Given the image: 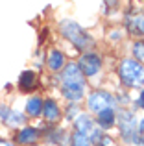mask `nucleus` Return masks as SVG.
<instances>
[{
    "mask_svg": "<svg viewBox=\"0 0 144 146\" xmlns=\"http://www.w3.org/2000/svg\"><path fill=\"white\" fill-rule=\"evenodd\" d=\"M116 106V96L111 94L109 91H92V93L87 96V109L90 113L98 115L104 109H115Z\"/></svg>",
    "mask_w": 144,
    "mask_h": 146,
    "instance_id": "nucleus-4",
    "label": "nucleus"
},
{
    "mask_svg": "<svg viewBox=\"0 0 144 146\" xmlns=\"http://www.w3.org/2000/svg\"><path fill=\"white\" fill-rule=\"evenodd\" d=\"M111 39L113 41H120V39H122V32H118V30H116V32H115V30H113V32H111Z\"/></svg>",
    "mask_w": 144,
    "mask_h": 146,
    "instance_id": "nucleus-21",
    "label": "nucleus"
},
{
    "mask_svg": "<svg viewBox=\"0 0 144 146\" xmlns=\"http://www.w3.org/2000/svg\"><path fill=\"white\" fill-rule=\"evenodd\" d=\"M96 124L98 128L104 131V129H111L116 124V111L115 109H104L96 115Z\"/></svg>",
    "mask_w": 144,
    "mask_h": 146,
    "instance_id": "nucleus-13",
    "label": "nucleus"
},
{
    "mask_svg": "<svg viewBox=\"0 0 144 146\" xmlns=\"http://www.w3.org/2000/svg\"><path fill=\"white\" fill-rule=\"evenodd\" d=\"M59 30H61L63 37L67 41H70L78 50H89L94 44V39L90 37V33H87L78 22L74 21H63L59 24Z\"/></svg>",
    "mask_w": 144,
    "mask_h": 146,
    "instance_id": "nucleus-3",
    "label": "nucleus"
},
{
    "mask_svg": "<svg viewBox=\"0 0 144 146\" xmlns=\"http://www.w3.org/2000/svg\"><path fill=\"white\" fill-rule=\"evenodd\" d=\"M46 65L52 72H63V68L67 67V59H65V54L57 48H52L48 52V59H46Z\"/></svg>",
    "mask_w": 144,
    "mask_h": 146,
    "instance_id": "nucleus-11",
    "label": "nucleus"
},
{
    "mask_svg": "<svg viewBox=\"0 0 144 146\" xmlns=\"http://www.w3.org/2000/svg\"><path fill=\"white\" fill-rule=\"evenodd\" d=\"M41 139V131L33 126H22L15 135V143L17 146H33Z\"/></svg>",
    "mask_w": 144,
    "mask_h": 146,
    "instance_id": "nucleus-7",
    "label": "nucleus"
},
{
    "mask_svg": "<svg viewBox=\"0 0 144 146\" xmlns=\"http://www.w3.org/2000/svg\"><path fill=\"white\" fill-rule=\"evenodd\" d=\"M70 146H92L87 135H81L78 131H72L70 133Z\"/></svg>",
    "mask_w": 144,
    "mask_h": 146,
    "instance_id": "nucleus-17",
    "label": "nucleus"
},
{
    "mask_svg": "<svg viewBox=\"0 0 144 146\" xmlns=\"http://www.w3.org/2000/svg\"><path fill=\"white\" fill-rule=\"evenodd\" d=\"M137 107L144 109V89H141V93H139V98H137Z\"/></svg>",
    "mask_w": 144,
    "mask_h": 146,
    "instance_id": "nucleus-20",
    "label": "nucleus"
},
{
    "mask_svg": "<svg viewBox=\"0 0 144 146\" xmlns=\"http://www.w3.org/2000/svg\"><path fill=\"white\" fill-rule=\"evenodd\" d=\"M37 85H39V80L33 70H24L18 76V91L20 93H33Z\"/></svg>",
    "mask_w": 144,
    "mask_h": 146,
    "instance_id": "nucleus-10",
    "label": "nucleus"
},
{
    "mask_svg": "<svg viewBox=\"0 0 144 146\" xmlns=\"http://www.w3.org/2000/svg\"><path fill=\"white\" fill-rule=\"evenodd\" d=\"M116 124H118L120 137H122L127 144H135V146L144 144V139L139 135V122H137L135 113L131 109L120 111L118 117H116Z\"/></svg>",
    "mask_w": 144,
    "mask_h": 146,
    "instance_id": "nucleus-2",
    "label": "nucleus"
},
{
    "mask_svg": "<svg viewBox=\"0 0 144 146\" xmlns=\"http://www.w3.org/2000/svg\"><path fill=\"white\" fill-rule=\"evenodd\" d=\"M43 117L50 124L59 122V118H61V106L57 104V100H54V98H44L43 100Z\"/></svg>",
    "mask_w": 144,
    "mask_h": 146,
    "instance_id": "nucleus-9",
    "label": "nucleus"
},
{
    "mask_svg": "<svg viewBox=\"0 0 144 146\" xmlns=\"http://www.w3.org/2000/svg\"><path fill=\"white\" fill-rule=\"evenodd\" d=\"M24 115L26 117L37 118L43 115V98L41 96H30L24 104Z\"/></svg>",
    "mask_w": 144,
    "mask_h": 146,
    "instance_id": "nucleus-14",
    "label": "nucleus"
},
{
    "mask_svg": "<svg viewBox=\"0 0 144 146\" xmlns=\"http://www.w3.org/2000/svg\"><path fill=\"white\" fill-rule=\"evenodd\" d=\"M33 146H39V144H33Z\"/></svg>",
    "mask_w": 144,
    "mask_h": 146,
    "instance_id": "nucleus-24",
    "label": "nucleus"
},
{
    "mask_svg": "<svg viewBox=\"0 0 144 146\" xmlns=\"http://www.w3.org/2000/svg\"><path fill=\"white\" fill-rule=\"evenodd\" d=\"M131 52L135 56V61L139 63H144V41H135L131 44Z\"/></svg>",
    "mask_w": 144,
    "mask_h": 146,
    "instance_id": "nucleus-18",
    "label": "nucleus"
},
{
    "mask_svg": "<svg viewBox=\"0 0 144 146\" xmlns=\"http://www.w3.org/2000/svg\"><path fill=\"white\" fill-rule=\"evenodd\" d=\"M139 135H141L142 139H144V117L141 118V120H139Z\"/></svg>",
    "mask_w": 144,
    "mask_h": 146,
    "instance_id": "nucleus-22",
    "label": "nucleus"
},
{
    "mask_svg": "<svg viewBox=\"0 0 144 146\" xmlns=\"http://www.w3.org/2000/svg\"><path fill=\"white\" fill-rule=\"evenodd\" d=\"M92 129H94L92 117H90V115H87V113H79L78 118L74 120V131H78V133H81V135H87V137H89L90 133H92Z\"/></svg>",
    "mask_w": 144,
    "mask_h": 146,
    "instance_id": "nucleus-12",
    "label": "nucleus"
},
{
    "mask_svg": "<svg viewBox=\"0 0 144 146\" xmlns=\"http://www.w3.org/2000/svg\"><path fill=\"white\" fill-rule=\"evenodd\" d=\"M0 118L4 120V124L11 126V128H18V126L22 128V124L26 122L24 113H20L17 109H11L7 106H0Z\"/></svg>",
    "mask_w": 144,
    "mask_h": 146,
    "instance_id": "nucleus-8",
    "label": "nucleus"
},
{
    "mask_svg": "<svg viewBox=\"0 0 144 146\" xmlns=\"http://www.w3.org/2000/svg\"><path fill=\"white\" fill-rule=\"evenodd\" d=\"M89 141H90V144H92V146H113V144H115L111 137L105 135L100 128H94L92 129V133L89 135Z\"/></svg>",
    "mask_w": 144,
    "mask_h": 146,
    "instance_id": "nucleus-15",
    "label": "nucleus"
},
{
    "mask_svg": "<svg viewBox=\"0 0 144 146\" xmlns=\"http://www.w3.org/2000/svg\"><path fill=\"white\" fill-rule=\"evenodd\" d=\"M118 78L122 85L129 87H142L144 89V65L131 57H124L118 65Z\"/></svg>",
    "mask_w": 144,
    "mask_h": 146,
    "instance_id": "nucleus-1",
    "label": "nucleus"
},
{
    "mask_svg": "<svg viewBox=\"0 0 144 146\" xmlns=\"http://www.w3.org/2000/svg\"><path fill=\"white\" fill-rule=\"evenodd\" d=\"M0 146H17V144H13V143H7V141H0Z\"/></svg>",
    "mask_w": 144,
    "mask_h": 146,
    "instance_id": "nucleus-23",
    "label": "nucleus"
},
{
    "mask_svg": "<svg viewBox=\"0 0 144 146\" xmlns=\"http://www.w3.org/2000/svg\"><path fill=\"white\" fill-rule=\"evenodd\" d=\"M102 65H104L102 57L94 52L81 54V57H79V61H78V67H79V70H81V74L85 76V78H94V76H98L102 72Z\"/></svg>",
    "mask_w": 144,
    "mask_h": 146,
    "instance_id": "nucleus-5",
    "label": "nucleus"
},
{
    "mask_svg": "<svg viewBox=\"0 0 144 146\" xmlns=\"http://www.w3.org/2000/svg\"><path fill=\"white\" fill-rule=\"evenodd\" d=\"M78 115H79V107H78V104H69L67 106V109H65V117H67V120H72V118H78Z\"/></svg>",
    "mask_w": 144,
    "mask_h": 146,
    "instance_id": "nucleus-19",
    "label": "nucleus"
},
{
    "mask_svg": "<svg viewBox=\"0 0 144 146\" xmlns=\"http://www.w3.org/2000/svg\"><path fill=\"white\" fill-rule=\"evenodd\" d=\"M61 87H85V76L81 74L78 63H67L61 72Z\"/></svg>",
    "mask_w": 144,
    "mask_h": 146,
    "instance_id": "nucleus-6",
    "label": "nucleus"
},
{
    "mask_svg": "<svg viewBox=\"0 0 144 146\" xmlns=\"http://www.w3.org/2000/svg\"><path fill=\"white\" fill-rule=\"evenodd\" d=\"M127 30L133 35H144V15H137L133 19H127Z\"/></svg>",
    "mask_w": 144,
    "mask_h": 146,
    "instance_id": "nucleus-16",
    "label": "nucleus"
}]
</instances>
